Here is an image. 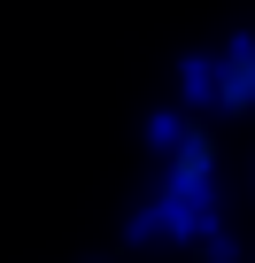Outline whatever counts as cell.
Wrapping results in <instances>:
<instances>
[{
  "label": "cell",
  "mask_w": 255,
  "mask_h": 263,
  "mask_svg": "<svg viewBox=\"0 0 255 263\" xmlns=\"http://www.w3.org/2000/svg\"><path fill=\"white\" fill-rule=\"evenodd\" d=\"M209 178V140H201V132H186V147H178V194H193Z\"/></svg>",
  "instance_id": "1"
},
{
  "label": "cell",
  "mask_w": 255,
  "mask_h": 263,
  "mask_svg": "<svg viewBox=\"0 0 255 263\" xmlns=\"http://www.w3.org/2000/svg\"><path fill=\"white\" fill-rule=\"evenodd\" d=\"M240 93H247V54H232V62H224V101H240Z\"/></svg>",
  "instance_id": "2"
}]
</instances>
